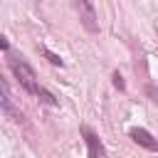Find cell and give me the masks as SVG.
Returning a JSON list of instances; mask_svg holds the SVG:
<instances>
[{
    "instance_id": "cell-1",
    "label": "cell",
    "mask_w": 158,
    "mask_h": 158,
    "mask_svg": "<svg viewBox=\"0 0 158 158\" xmlns=\"http://www.w3.org/2000/svg\"><path fill=\"white\" fill-rule=\"evenodd\" d=\"M5 57H7V67H10V72L15 74V79L20 81V86H22L27 94L37 96L40 101H44V104H49V106H57V104H59L57 96H54L52 91H47V89L40 84L35 69L25 62V57H15V54H10V52H5Z\"/></svg>"
},
{
    "instance_id": "cell-2",
    "label": "cell",
    "mask_w": 158,
    "mask_h": 158,
    "mask_svg": "<svg viewBox=\"0 0 158 158\" xmlns=\"http://www.w3.org/2000/svg\"><path fill=\"white\" fill-rule=\"evenodd\" d=\"M72 5H74V10H77V15H79L81 27H84L86 32L96 35V32H99V17H96V10H94L91 0H72Z\"/></svg>"
},
{
    "instance_id": "cell-3",
    "label": "cell",
    "mask_w": 158,
    "mask_h": 158,
    "mask_svg": "<svg viewBox=\"0 0 158 158\" xmlns=\"http://www.w3.org/2000/svg\"><path fill=\"white\" fill-rule=\"evenodd\" d=\"M81 131V136H84V141H86V148H89V158H106V148H104V143H101V138L89 128V126H81L79 128Z\"/></svg>"
},
{
    "instance_id": "cell-4",
    "label": "cell",
    "mask_w": 158,
    "mask_h": 158,
    "mask_svg": "<svg viewBox=\"0 0 158 158\" xmlns=\"http://www.w3.org/2000/svg\"><path fill=\"white\" fill-rule=\"evenodd\" d=\"M128 136H131L138 146H143L146 151H158V138H153L146 128H131V131H128Z\"/></svg>"
},
{
    "instance_id": "cell-5",
    "label": "cell",
    "mask_w": 158,
    "mask_h": 158,
    "mask_svg": "<svg viewBox=\"0 0 158 158\" xmlns=\"http://www.w3.org/2000/svg\"><path fill=\"white\" fill-rule=\"evenodd\" d=\"M2 111L10 114L15 121H22V114H17L12 109V99H10V91H7V81H2Z\"/></svg>"
},
{
    "instance_id": "cell-6",
    "label": "cell",
    "mask_w": 158,
    "mask_h": 158,
    "mask_svg": "<svg viewBox=\"0 0 158 158\" xmlns=\"http://www.w3.org/2000/svg\"><path fill=\"white\" fill-rule=\"evenodd\" d=\"M40 54H44L49 64H54V67H64V59H62L59 54H54V52H49V49H47L44 44H40Z\"/></svg>"
},
{
    "instance_id": "cell-7",
    "label": "cell",
    "mask_w": 158,
    "mask_h": 158,
    "mask_svg": "<svg viewBox=\"0 0 158 158\" xmlns=\"http://www.w3.org/2000/svg\"><path fill=\"white\" fill-rule=\"evenodd\" d=\"M111 79H114V86H116L118 91H123V89H126V84H123V77H121L118 72H114V77H111Z\"/></svg>"
}]
</instances>
